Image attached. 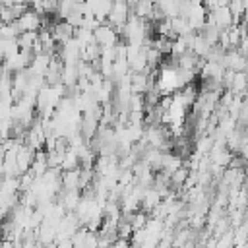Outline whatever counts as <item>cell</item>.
Returning <instances> with one entry per match:
<instances>
[{
  "label": "cell",
  "instance_id": "obj_1",
  "mask_svg": "<svg viewBox=\"0 0 248 248\" xmlns=\"http://www.w3.org/2000/svg\"><path fill=\"white\" fill-rule=\"evenodd\" d=\"M14 23H16V27H17L19 33H21V31H39V29L43 27V17H41L39 12L27 8L21 16H17V17L14 19Z\"/></svg>",
  "mask_w": 248,
  "mask_h": 248
},
{
  "label": "cell",
  "instance_id": "obj_2",
  "mask_svg": "<svg viewBox=\"0 0 248 248\" xmlns=\"http://www.w3.org/2000/svg\"><path fill=\"white\" fill-rule=\"evenodd\" d=\"M128 4H126V0H112L110 2V8H108V14H107V17H108V21H110V25L118 31L122 25H124V21L128 19Z\"/></svg>",
  "mask_w": 248,
  "mask_h": 248
}]
</instances>
